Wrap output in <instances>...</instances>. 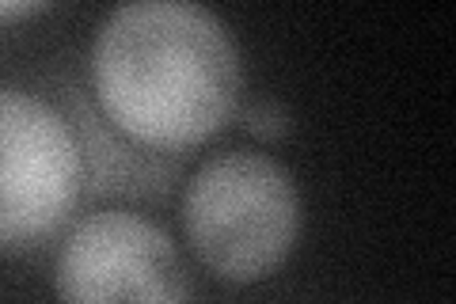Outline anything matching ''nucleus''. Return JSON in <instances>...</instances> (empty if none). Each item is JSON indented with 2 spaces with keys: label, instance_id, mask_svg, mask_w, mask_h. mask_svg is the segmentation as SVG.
<instances>
[{
  "label": "nucleus",
  "instance_id": "1",
  "mask_svg": "<svg viewBox=\"0 0 456 304\" xmlns=\"http://www.w3.org/2000/svg\"><path fill=\"white\" fill-rule=\"evenodd\" d=\"M99 111L130 141L183 152L221 134L244 99L228 23L194 0H130L107 12L88 53Z\"/></svg>",
  "mask_w": 456,
  "mask_h": 304
},
{
  "label": "nucleus",
  "instance_id": "2",
  "mask_svg": "<svg viewBox=\"0 0 456 304\" xmlns=\"http://www.w3.org/2000/svg\"><path fill=\"white\" fill-rule=\"evenodd\" d=\"M301 221L293 171L259 149L209 156L183 191V236L213 278L228 285L278 274L297 248Z\"/></svg>",
  "mask_w": 456,
  "mask_h": 304
},
{
  "label": "nucleus",
  "instance_id": "3",
  "mask_svg": "<svg viewBox=\"0 0 456 304\" xmlns=\"http://www.w3.org/2000/svg\"><path fill=\"white\" fill-rule=\"evenodd\" d=\"M84 194V149L50 99L0 80V251L53 236Z\"/></svg>",
  "mask_w": 456,
  "mask_h": 304
},
{
  "label": "nucleus",
  "instance_id": "4",
  "mask_svg": "<svg viewBox=\"0 0 456 304\" xmlns=\"http://www.w3.org/2000/svg\"><path fill=\"white\" fill-rule=\"evenodd\" d=\"M53 293L57 304H191V270L156 221L95 210L65 233Z\"/></svg>",
  "mask_w": 456,
  "mask_h": 304
},
{
  "label": "nucleus",
  "instance_id": "5",
  "mask_svg": "<svg viewBox=\"0 0 456 304\" xmlns=\"http://www.w3.org/2000/svg\"><path fill=\"white\" fill-rule=\"evenodd\" d=\"M244 126L255 137L278 141V137L289 134V111L281 103H274V99H255V103L244 107Z\"/></svg>",
  "mask_w": 456,
  "mask_h": 304
},
{
  "label": "nucleus",
  "instance_id": "6",
  "mask_svg": "<svg viewBox=\"0 0 456 304\" xmlns=\"http://www.w3.org/2000/svg\"><path fill=\"white\" fill-rule=\"evenodd\" d=\"M50 12L46 0H0V23H16V20H31Z\"/></svg>",
  "mask_w": 456,
  "mask_h": 304
}]
</instances>
